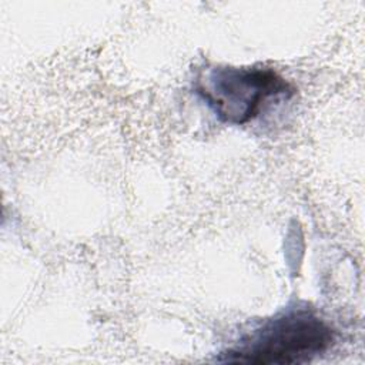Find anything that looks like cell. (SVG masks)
I'll list each match as a JSON object with an SVG mask.
<instances>
[{"instance_id":"obj_1","label":"cell","mask_w":365,"mask_h":365,"mask_svg":"<svg viewBox=\"0 0 365 365\" xmlns=\"http://www.w3.org/2000/svg\"><path fill=\"white\" fill-rule=\"evenodd\" d=\"M334 331L308 309L289 311L267 321L238 345L221 354L218 361L255 365L305 364L334 344Z\"/></svg>"},{"instance_id":"obj_2","label":"cell","mask_w":365,"mask_h":365,"mask_svg":"<svg viewBox=\"0 0 365 365\" xmlns=\"http://www.w3.org/2000/svg\"><path fill=\"white\" fill-rule=\"evenodd\" d=\"M288 83L271 70L214 67L197 83V93L225 123L244 124L272 96L288 93Z\"/></svg>"}]
</instances>
